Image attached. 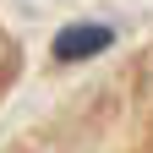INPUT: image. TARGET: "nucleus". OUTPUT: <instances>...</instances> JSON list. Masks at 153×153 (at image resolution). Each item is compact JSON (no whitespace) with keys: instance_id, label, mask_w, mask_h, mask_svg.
<instances>
[{"instance_id":"f257e3e1","label":"nucleus","mask_w":153,"mask_h":153,"mask_svg":"<svg viewBox=\"0 0 153 153\" xmlns=\"http://www.w3.org/2000/svg\"><path fill=\"white\" fill-rule=\"evenodd\" d=\"M115 44V27H104V22H76V27H66L60 38H55V60L60 66H76V60H93L99 49H109Z\"/></svg>"}]
</instances>
